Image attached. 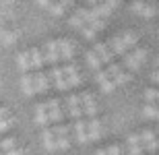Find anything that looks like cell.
I'll list each match as a JSON object with an SVG mask.
<instances>
[{
    "label": "cell",
    "instance_id": "obj_39",
    "mask_svg": "<svg viewBox=\"0 0 159 155\" xmlns=\"http://www.w3.org/2000/svg\"><path fill=\"white\" fill-rule=\"evenodd\" d=\"M103 4H106L107 8H110V11H114V8H116V6L120 4V0H106V2H103Z\"/></svg>",
    "mask_w": 159,
    "mask_h": 155
},
{
    "label": "cell",
    "instance_id": "obj_26",
    "mask_svg": "<svg viewBox=\"0 0 159 155\" xmlns=\"http://www.w3.org/2000/svg\"><path fill=\"white\" fill-rule=\"evenodd\" d=\"M54 137L58 139V137H68V128H66L64 124H62V122H60V124H56V128H54Z\"/></svg>",
    "mask_w": 159,
    "mask_h": 155
},
{
    "label": "cell",
    "instance_id": "obj_17",
    "mask_svg": "<svg viewBox=\"0 0 159 155\" xmlns=\"http://www.w3.org/2000/svg\"><path fill=\"white\" fill-rule=\"evenodd\" d=\"M41 141H43V147H46L48 151L56 149V139H54V132L50 130V128H43V132H41Z\"/></svg>",
    "mask_w": 159,
    "mask_h": 155
},
{
    "label": "cell",
    "instance_id": "obj_21",
    "mask_svg": "<svg viewBox=\"0 0 159 155\" xmlns=\"http://www.w3.org/2000/svg\"><path fill=\"white\" fill-rule=\"evenodd\" d=\"M85 58H87L89 66H91V68H93V71H101V60L97 58V54H95L93 50H89V52L85 54Z\"/></svg>",
    "mask_w": 159,
    "mask_h": 155
},
{
    "label": "cell",
    "instance_id": "obj_14",
    "mask_svg": "<svg viewBox=\"0 0 159 155\" xmlns=\"http://www.w3.org/2000/svg\"><path fill=\"white\" fill-rule=\"evenodd\" d=\"M35 118H37V124L41 128H48L50 120H48V110H46V103H37L35 106Z\"/></svg>",
    "mask_w": 159,
    "mask_h": 155
},
{
    "label": "cell",
    "instance_id": "obj_8",
    "mask_svg": "<svg viewBox=\"0 0 159 155\" xmlns=\"http://www.w3.org/2000/svg\"><path fill=\"white\" fill-rule=\"evenodd\" d=\"M33 87H35V93H46L50 89V81H48V75L46 72L37 71L35 77H33Z\"/></svg>",
    "mask_w": 159,
    "mask_h": 155
},
{
    "label": "cell",
    "instance_id": "obj_5",
    "mask_svg": "<svg viewBox=\"0 0 159 155\" xmlns=\"http://www.w3.org/2000/svg\"><path fill=\"white\" fill-rule=\"evenodd\" d=\"M132 11L139 12V15H143V17H155L157 15V8H155V4H151V2H143V0H134L132 2Z\"/></svg>",
    "mask_w": 159,
    "mask_h": 155
},
{
    "label": "cell",
    "instance_id": "obj_15",
    "mask_svg": "<svg viewBox=\"0 0 159 155\" xmlns=\"http://www.w3.org/2000/svg\"><path fill=\"white\" fill-rule=\"evenodd\" d=\"M29 62H31V68H35V71H41V64H43V56L37 48H31L29 52Z\"/></svg>",
    "mask_w": 159,
    "mask_h": 155
},
{
    "label": "cell",
    "instance_id": "obj_3",
    "mask_svg": "<svg viewBox=\"0 0 159 155\" xmlns=\"http://www.w3.org/2000/svg\"><path fill=\"white\" fill-rule=\"evenodd\" d=\"M46 110H48V120H50V122H56V124L62 122L64 114H62V106H60L58 99H50V102L46 103Z\"/></svg>",
    "mask_w": 159,
    "mask_h": 155
},
{
    "label": "cell",
    "instance_id": "obj_4",
    "mask_svg": "<svg viewBox=\"0 0 159 155\" xmlns=\"http://www.w3.org/2000/svg\"><path fill=\"white\" fill-rule=\"evenodd\" d=\"M56 46H58V56L64 62H72V56H75V43L70 42V39H60V42H56Z\"/></svg>",
    "mask_w": 159,
    "mask_h": 155
},
{
    "label": "cell",
    "instance_id": "obj_13",
    "mask_svg": "<svg viewBox=\"0 0 159 155\" xmlns=\"http://www.w3.org/2000/svg\"><path fill=\"white\" fill-rule=\"evenodd\" d=\"M99 134H101V122L97 118H91L87 122V139L95 141V139H99Z\"/></svg>",
    "mask_w": 159,
    "mask_h": 155
},
{
    "label": "cell",
    "instance_id": "obj_22",
    "mask_svg": "<svg viewBox=\"0 0 159 155\" xmlns=\"http://www.w3.org/2000/svg\"><path fill=\"white\" fill-rule=\"evenodd\" d=\"M0 39H2L4 46H11V43H15V39H17V31H4V29H0Z\"/></svg>",
    "mask_w": 159,
    "mask_h": 155
},
{
    "label": "cell",
    "instance_id": "obj_33",
    "mask_svg": "<svg viewBox=\"0 0 159 155\" xmlns=\"http://www.w3.org/2000/svg\"><path fill=\"white\" fill-rule=\"evenodd\" d=\"M143 147V151H149V153H155L157 151V141H151V143H145V145H141Z\"/></svg>",
    "mask_w": 159,
    "mask_h": 155
},
{
    "label": "cell",
    "instance_id": "obj_16",
    "mask_svg": "<svg viewBox=\"0 0 159 155\" xmlns=\"http://www.w3.org/2000/svg\"><path fill=\"white\" fill-rule=\"evenodd\" d=\"M110 52H112L114 56H116V54L124 56V54H128V50H126V46L122 43L120 37H112V39H110Z\"/></svg>",
    "mask_w": 159,
    "mask_h": 155
},
{
    "label": "cell",
    "instance_id": "obj_2",
    "mask_svg": "<svg viewBox=\"0 0 159 155\" xmlns=\"http://www.w3.org/2000/svg\"><path fill=\"white\" fill-rule=\"evenodd\" d=\"M62 75H64L66 85H68V87H79V85H81V75H79V68L72 64V62H66V64H64Z\"/></svg>",
    "mask_w": 159,
    "mask_h": 155
},
{
    "label": "cell",
    "instance_id": "obj_27",
    "mask_svg": "<svg viewBox=\"0 0 159 155\" xmlns=\"http://www.w3.org/2000/svg\"><path fill=\"white\" fill-rule=\"evenodd\" d=\"M48 8H50V11H52V15H56V17H60V15L64 12V6L60 4L58 0H56V2H52V4L48 6Z\"/></svg>",
    "mask_w": 159,
    "mask_h": 155
},
{
    "label": "cell",
    "instance_id": "obj_43",
    "mask_svg": "<svg viewBox=\"0 0 159 155\" xmlns=\"http://www.w3.org/2000/svg\"><path fill=\"white\" fill-rule=\"evenodd\" d=\"M97 4H101V0H89V6H91V8L97 6Z\"/></svg>",
    "mask_w": 159,
    "mask_h": 155
},
{
    "label": "cell",
    "instance_id": "obj_29",
    "mask_svg": "<svg viewBox=\"0 0 159 155\" xmlns=\"http://www.w3.org/2000/svg\"><path fill=\"white\" fill-rule=\"evenodd\" d=\"M145 99H147L149 103H155V102H157V91H155V89H147V91H145Z\"/></svg>",
    "mask_w": 159,
    "mask_h": 155
},
{
    "label": "cell",
    "instance_id": "obj_25",
    "mask_svg": "<svg viewBox=\"0 0 159 155\" xmlns=\"http://www.w3.org/2000/svg\"><path fill=\"white\" fill-rule=\"evenodd\" d=\"M139 139H141V145L151 143V141H155V132L153 130H143L141 134H139Z\"/></svg>",
    "mask_w": 159,
    "mask_h": 155
},
{
    "label": "cell",
    "instance_id": "obj_30",
    "mask_svg": "<svg viewBox=\"0 0 159 155\" xmlns=\"http://www.w3.org/2000/svg\"><path fill=\"white\" fill-rule=\"evenodd\" d=\"M70 25H72V27H77V29H83V25H85V23H83V19L75 12V15L70 17Z\"/></svg>",
    "mask_w": 159,
    "mask_h": 155
},
{
    "label": "cell",
    "instance_id": "obj_9",
    "mask_svg": "<svg viewBox=\"0 0 159 155\" xmlns=\"http://www.w3.org/2000/svg\"><path fill=\"white\" fill-rule=\"evenodd\" d=\"M52 81H54V85H56V89H60V91H66L68 89V85H66V79H64V75H62V68H60L58 64L56 66H52Z\"/></svg>",
    "mask_w": 159,
    "mask_h": 155
},
{
    "label": "cell",
    "instance_id": "obj_12",
    "mask_svg": "<svg viewBox=\"0 0 159 155\" xmlns=\"http://www.w3.org/2000/svg\"><path fill=\"white\" fill-rule=\"evenodd\" d=\"M75 134H77V141L81 145L89 143V139H87V122L83 118H79L77 122H75Z\"/></svg>",
    "mask_w": 159,
    "mask_h": 155
},
{
    "label": "cell",
    "instance_id": "obj_40",
    "mask_svg": "<svg viewBox=\"0 0 159 155\" xmlns=\"http://www.w3.org/2000/svg\"><path fill=\"white\" fill-rule=\"evenodd\" d=\"M2 155H23V151L21 149H11V151H6V153H2Z\"/></svg>",
    "mask_w": 159,
    "mask_h": 155
},
{
    "label": "cell",
    "instance_id": "obj_31",
    "mask_svg": "<svg viewBox=\"0 0 159 155\" xmlns=\"http://www.w3.org/2000/svg\"><path fill=\"white\" fill-rule=\"evenodd\" d=\"M89 27H91L93 31H101L103 27H106V21H103V19H97V21H93V23H89Z\"/></svg>",
    "mask_w": 159,
    "mask_h": 155
},
{
    "label": "cell",
    "instance_id": "obj_10",
    "mask_svg": "<svg viewBox=\"0 0 159 155\" xmlns=\"http://www.w3.org/2000/svg\"><path fill=\"white\" fill-rule=\"evenodd\" d=\"M95 54H97V58L101 60V62H106V64H112L114 62V54L110 52V48H107L106 43H95V50H93Z\"/></svg>",
    "mask_w": 159,
    "mask_h": 155
},
{
    "label": "cell",
    "instance_id": "obj_11",
    "mask_svg": "<svg viewBox=\"0 0 159 155\" xmlns=\"http://www.w3.org/2000/svg\"><path fill=\"white\" fill-rule=\"evenodd\" d=\"M66 106H68V114H70L75 120L81 118L83 107H81V99H79L77 95H70V97H68V99H66Z\"/></svg>",
    "mask_w": 159,
    "mask_h": 155
},
{
    "label": "cell",
    "instance_id": "obj_23",
    "mask_svg": "<svg viewBox=\"0 0 159 155\" xmlns=\"http://www.w3.org/2000/svg\"><path fill=\"white\" fill-rule=\"evenodd\" d=\"M143 116L151 118V120H157V106L155 103H147V106L143 107Z\"/></svg>",
    "mask_w": 159,
    "mask_h": 155
},
{
    "label": "cell",
    "instance_id": "obj_45",
    "mask_svg": "<svg viewBox=\"0 0 159 155\" xmlns=\"http://www.w3.org/2000/svg\"><path fill=\"white\" fill-rule=\"evenodd\" d=\"M153 155H155V153H153Z\"/></svg>",
    "mask_w": 159,
    "mask_h": 155
},
{
    "label": "cell",
    "instance_id": "obj_24",
    "mask_svg": "<svg viewBox=\"0 0 159 155\" xmlns=\"http://www.w3.org/2000/svg\"><path fill=\"white\" fill-rule=\"evenodd\" d=\"M11 149H17V139H4V141H0V151L6 153V151Z\"/></svg>",
    "mask_w": 159,
    "mask_h": 155
},
{
    "label": "cell",
    "instance_id": "obj_38",
    "mask_svg": "<svg viewBox=\"0 0 159 155\" xmlns=\"http://www.w3.org/2000/svg\"><path fill=\"white\" fill-rule=\"evenodd\" d=\"M106 153H107V155H122V149H120L118 145H112V147H110Z\"/></svg>",
    "mask_w": 159,
    "mask_h": 155
},
{
    "label": "cell",
    "instance_id": "obj_36",
    "mask_svg": "<svg viewBox=\"0 0 159 155\" xmlns=\"http://www.w3.org/2000/svg\"><path fill=\"white\" fill-rule=\"evenodd\" d=\"M101 89H103V91H106V93H110V91H114V89H116V83H114V81H112V79H107V81H106V83H103V85H101Z\"/></svg>",
    "mask_w": 159,
    "mask_h": 155
},
{
    "label": "cell",
    "instance_id": "obj_7",
    "mask_svg": "<svg viewBox=\"0 0 159 155\" xmlns=\"http://www.w3.org/2000/svg\"><path fill=\"white\" fill-rule=\"evenodd\" d=\"M43 60H48L52 66H56L58 64V60H60V56H58V46H56V42H46V48H43Z\"/></svg>",
    "mask_w": 159,
    "mask_h": 155
},
{
    "label": "cell",
    "instance_id": "obj_18",
    "mask_svg": "<svg viewBox=\"0 0 159 155\" xmlns=\"http://www.w3.org/2000/svg\"><path fill=\"white\" fill-rule=\"evenodd\" d=\"M21 83H23V91H25L27 97H31L33 93H35V87H33V75H23Z\"/></svg>",
    "mask_w": 159,
    "mask_h": 155
},
{
    "label": "cell",
    "instance_id": "obj_41",
    "mask_svg": "<svg viewBox=\"0 0 159 155\" xmlns=\"http://www.w3.org/2000/svg\"><path fill=\"white\" fill-rule=\"evenodd\" d=\"M6 114H8V107L0 106V120H2V118H6Z\"/></svg>",
    "mask_w": 159,
    "mask_h": 155
},
{
    "label": "cell",
    "instance_id": "obj_44",
    "mask_svg": "<svg viewBox=\"0 0 159 155\" xmlns=\"http://www.w3.org/2000/svg\"><path fill=\"white\" fill-rule=\"evenodd\" d=\"M95 155H107V153H106V151H97Z\"/></svg>",
    "mask_w": 159,
    "mask_h": 155
},
{
    "label": "cell",
    "instance_id": "obj_1",
    "mask_svg": "<svg viewBox=\"0 0 159 155\" xmlns=\"http://www.w3.org/2000/svg\"><path fill=\"white\" fill-rule=\"evenodd\" d=\"M145 58H147V50L145 48H134L132 54H124V62H126V66L130 71H139Z\"/></svg>",
    "mask_w": 159,
    "mask_h": 155
},
{
    "label": "cell",
    "instance_id": "obj_20",
    "mask_svg": "<svg viewBox=\"0 0 159 155\" xmlns=\"http://www.w3.org/2000/svg\"><path fill=\"white\" fill-rule=\"evenodd\" d=\"M120 39H122V43L126 46V50H128V48H136V43H139V37H136L132 31H126Z\"/></svg>",
    "mask_w": 159,
    "mask_h": 155
},
{
    "label": "cell",
    "instance_id": "obj_42",
    "mask_svg": "<svg viewBox=\"0 0 159 155\" xmlns=\"http://www.w3.org/2000/svg\"><path fill=\"white\" fill-rule=\"evenodd\" d=\"M52 2H54V0H37V4H39V6H50Z\"/></svg>",
    "mask_w": 159,
    "mask_h": 155
},
{
    "label": "cell",
    "instance_id": "obj_35",
    "mask_svg": "<svg viewBox=\"0 0 159 155\" xmlns=\"http://www.w3.org/2000/svg\"><path fill=\"white\" fill-rule=\"evenodd\" d=\"M95 33H97V31H93L91 27H89V25H83V35L87 37V39H93Z\"/></svg>",
    "mask_w": 159,
    "mask_h": 155
},
{
    "label": "cell",
    "instance_id": "obj_32",
    "mask_svg": "<svg viewBox=\"0 0 159 155\" xmlns=\"http://www.w3.org/2000/svg\"><path fill=\"white\" fill-rule=\"evenodd\" d=\"M95 79H97V83L99 85H103L110 79V75H107V71H97V75H95Z\"/></svg>",
    "mask_w": 159,
    "mask_h": 155
},
{
    "label": "cell",
    "instance_id": "obj_28",
    "mask_svg": "<svg viewBox=\"0 0 159 155\" xmlns=\"http://www.w3.org/2000/svg\"><path fill=\"white\" fill-rule=\"evenodd\" d=\"M56 139V137H54ZM70 147V141H68V137H58L56 139V149H68Z\"/></svg>",
    "mask_w": 159,
    "mask_h": 155
},
{
    "label": "cell",
    "instance_id": "obj_34",
    "mask_svg": "<svg viewBox=\"0 0 159 155\" xmlns=\"http://www.w3.org/2000/svg\"><path fill=\"white\" fill-rule=\"evenodd\" d=\"M128 153L130 155H143V147L139 143L136 145H128Z\"/></svg>",
    "mask_w": 159,
    "mask_h": 155
},
{
    "label": "cell",
    "instance_id": "obj_37",
    "mask_svg": "<svg viewBox=\"0 0 159 155\" xmlns=\"http://www.w3.org/2000/svg\"><path fill=\"white\" fill-rule=\"evenodd\" d=\"M11 118H2L0 120V132H4V130H8V128H11Z\"/></svg>",
    "mask_w": 159,
    "mask_h": 155
},
{
    "label": "cell",
    "instance_id": "obj_6",
    "mask_svg": "<svg viewBox=\"0 0 159 155\" xmlns=\"http://www.w3.org/2000/svg\"><path fill=\"white\" fill-rule=\"evenodd\" d=\"M79 99H81V107H85V114L89 116V120L95 118V114H97V106H95L93 95H91L89 91H85V93H83Z\"/></svg>",
    "mask_w": 159,
    "mask_h": 155
},
{
    "label": "cell",
    "instance_id": "obj_19",
    "mask_svg": "<svg viewBox=\"0 0 159 155\" xmlns=\"http://www.w3.org/2000/svg\"><path fill=\"white\" fill-rule=\"evenodd\" d=\"M17 66H19V68H21V71L25 72V75L29 72L31 62H29V54H27V52H21V54L17 56Z\"/></svg>",
    "mask_w": 159,
    "mask_h": 155
}]
</instances>
